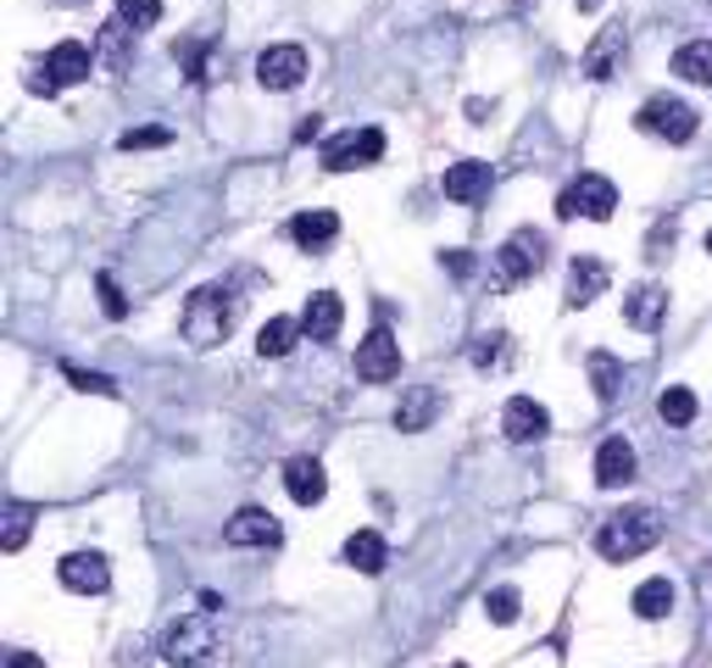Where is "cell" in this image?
I'll use <instances>...</instances> for the list:
<instances>
[{"label":"cell","instance_id":"1","mask_svg":"<svg viewBox=\"0 0 712 668\" xmlns=\"http://www.w3.org/2000/svg\"><path fill=\"white\" fill-rule=\"evenodd\" d=\"M657 541H663V513H657V508H623V513H612V519L601 524L596 552H601L607 563H635V557L652 552Z\"/></svg>","mask_w":712,"mask_h":668},{"label":"cell","instance_id":"2","mask_svg":"<svg viewBox=\"0 0 712 668\" xmlns=\"http://www.w3.org/2000/svg\"><path fill=\"white\" fill-rule=\"evenodd\" d=\"M229 329H234V296L223 285H201L185 301V341L196 352H212L218 341H229Z\"/></svg>","mask_w":712,"mask_h":668},{"label":"cell","instance_id":"3","mask_svg":"<svg viewBox=\"0 0 712 668\" xmlns=\"http://www.w3.org/2000/svg\"><path fill=\"white\" fill-rule=\"evenodd\" d=\"M162 657H167L173 668H207V663L218 657L212 613H190V619L167 624V635H162Z\"/></svg>","mask_w":712,"mask_h":668},{"label":"cell","instance_id":"4","mask_svg":"<svg viewBox=\"0 0 712 668\" xmlns=\"http://www.w3.org/2000/svg\"><path fill=\"white\" fill-rule=\"evenodd\" d=\"M618 212V190H612V179H601V174H579L563 196H557V218H590V223H607Z\"/></svg>","mask_w":712,"mask_h":668},{"label":"cell","instance_id":"5","mask_svg":"<svg viewBox=\"0 0 712 668\" xmlns=\"http://www.w3.org/2000/svg\"><path fill=\"white\" fill-rule=\"evenodd\" d=\"M641 129L657 134V140H668V145H685V140H696L701 118H696V107L679 101V96H652V101L641 107Z\"/></svg>","mask_w":712,"mask_h":668},{"label":"cell","instance_id":"6","mask_svg":"<svg viewBox=\"0 0 712 668\" xmlns=\"http://www.w3.org/2000/svg\"><path fill=\"white\" fill-rule=\"evenodd\" d=\"M541 263H546V234L518 229V234L496 250V279H501V285H523V279L541 274Z\"/></svg>","mask_w":712,"mask_h":668},{"label":"cell","instance_id":"7","mask_svg":"<svg viewBox=\"0 0 712 668\" xmlns=\"http://www.w3.org/2000/svg\"><path fill=\"white\" fill-rule=\"evenodd\" d=\"M385 156V129H351V134H334L323 145V167L329 174H351V167H374Z\"/></svg>","mask_w":712,"mask_h":668},{"label":"cell","instance_id":"8","mask_svg":"<svg viewBox=\"0 0 712 668\" xmlns=\"http://www.w3.org/2000/svg\"><path fill=\"white\" fill-rule=\"evenodd\" d=\"M356 379H368V385H390V379H401V346H396V334H390V329L363 334V346H356Z\"/></svg>","mask_w":712,"mask_h":668},{"label":"cell","instance_id":"9","mask_svg":"<svg viewBox=\"0 0 712 668\" xmlns=\"http://www.w3.org/2000/svg\"><path fill=\"white\" fill-rule=\"evenodd\" d=\"M490 185H496V174H490V162H479V156H463V162L445 167V201H457V207H485Z\"/></svg>","mask_w":712,"mask_h":668},{"label":"cell","instance_id":"10","mask_svg":"<svg viewBox=\"0 0 712 668\" xmlns=\"http://www.w3.org/2000/svg\"><path fill=\"white\" fill-rule=\"evenodd\" d=\"M546 430H552V412L534 401V396H512L507 407H501V435L512 441V446H534V441H546Z\"/></svg>","mask_w":712,"mask_h":668},{"label":"cell","instance_id":"11","mask_svg":"<svg viewBox=\"0 0 712 668\" xmlns=\"http://www.w3.org/2000/svg\"><path fill=\"white\" fill-rule=\"evenodd\" d=\"M307 78V51L301 45H267L256 56V84L262 90H296Z\"/></svg>","mask_w":712,"mask_h":668},{"label":"cell","instance_id":"12","mask_svg":"<svg viewBox=\"0 0 712 668\" xmlns=\"http://www.w3.org/2000/svg\"><path fill=\"white\" fill-rule=\"evenodd\" d=\"M56 574H62L67 591H78V597H101L107 584H112V568H107L101 552H67V557L56 563Z\"/></svg>","mask_w":712,"mask_h":668},{"label":"cell","instance_id":"13","mask_svg":"<svg viewBox=\"0 0 712 668\" xmlns=\"http://www.w3.org/2000/svg\"><path fill=\"white\" fill-rule=\"evenodd\" d=\"M440 407H445V396H440L434 385H407V390H401V401H396V430H401V435L429 430L434 417H440Z\"/></svg>","mask_w":712,"mask_h":668},{"label":"cell","instance_id":"14","mask_svg":"<svg viewBox=\"0 0 712 668\" xmlns=\"http://www.w3.org/2000/svg\"><path fill=\"white\" fill-rule=\"evenodd\" d=\"M223 541H229V546H279L285 530H279L274 513H262V508H240V513L223 524Z\"/></svg>","mask_w":712,"mask_h":668},{"label":"cell","instance_id":"15","mask_svg":"<svg viewBox=\"0 0 712 668\" xmlns=\"http://www.w3.org/2000/svg\"><path fill=\"white\" fill-rule=\"evenodd\" d=\"M340 323H345V301L334 290H312V301L301 312V329L312 334L318 346H329V341H340Z\"/></svg>","mask_w":712,"mask_h":668},{"label":"cell","instance_id":"16","mask_svg":"<svg viewBox=\"0 0 712 668\" xmlns=\"http://www.w3.org/2000/svg\"><path fill=\"white\" fill-rule=\"evenodd\" d=\"M630 479H635V446L623 441V435H607L601 452H596V485L618 490V485H630Z\"/></svg>","mask_w":712,"mask_h":668},{"label":"cell","instance_id":"17","mask_svg":"<svg viewBox=\"0 0 712 668\" xmlns=\"http://www.w3.org/2000/svg\"><path fill=\"white\" fill-rule=\"evenodd\" d=\"M285 490L301 501V508H318V501L329 496V474L318 457H290L285 463Z\"/></svg>","mask_w":712,"mask_h":668},{"label":"cell","instance_id":"18","mask_svg":"<svg viewBox=\"0 0 712 668\" xmlns=\"http://www.w3.org/2000/svg\"><path fill=\"white\" fill-rule=\"evenodd\" d=\"M623 318H630L641 334L663 329V318H668V290H663V285H635L630 296H623Z\"/></svg>","mask_w":712,"mask_h":668},{"label":"cell","instance_id":"19","mask_svg":"<svg viewBox=\"0 0 712 668\" xmlns=\"http://www.w3.org/2000/svg\"><path fill=\"white\" fill-rule=\"evenodd\" d=\"M334 234H340V218H334L329 207H318V212H296V218H290V240H296L301 250H329Z\"/></svg>","mask_w":712,"mask_h":668},{"label":"cell","instance_id":"20","mask_svg":"<svg viewBox=\"0 0 712 668\" xmlns=\"http://www.w3.org/2000/svg\"><path fill=\"white\" fill-rule=\"evenodd\" d=\"M607 285H612L607 263H596V257H574V268H568V307H590Z\"/></svg>","mask_w":712,"mask_h":668},{"label":"cell","instance_id":"21","mask_svg":"<svg viewBox=\"0 0 712 668\" xmlns=\"http://www.w3.org/2000/svg\"><path fill=\"white\" fill-rule=\"evenodd\" d=\"M45 67H51V78H56V84H84V78H89V67H96V51L78 45V40H62V45L45 56Z\"/></svg>","mask_w":712,"mask_h":668},{"label":"cell","instance_id":"22","mask_svg":"<svg viewBox=\"0 0 712 668\" xmlns=\"http://www.w3.org/2000/svg\"><path fill=\"white\" fill-rule=\"evenodd\" d=\"M356 574H385V557H390V546H385V535L379 530H356L351 541H345V552H340Z\"/></svg>","mask_w":712,"mask_h":668},{"label":"cell","instance_id":"23","mask_svg":"<svg viewBox=\"0 0 712 668\" xmlns=\"http://www.w3.org/2000/svg\"><path fill=\"white\" fill-rule=\"evenodd\" d=\"M301 334H307V329H301L296 318H267L262 334H256V352H262V357H290Z\"/></svg>","mask_w":712,"mask_h":668},{"label":"cell","instance_id":"24","mask_svg":"<svg viewBox=\"0 0 712 668\" xmlns=\"http://www.w3.org/2000/svg\"><path fill=\"white\" fill-rule=\"evenodd\" d=\"M674 73L685 84H712V40H685L674 51Z\"/></svg>","mask_w":712,"mask_h":668},{"label":"cell","instance_id":"25","mask_svg":"<svg viewBox=\"0 0 712 668\" xmlns=\"http://www.w3.org/2000/svg\"><path fill=\"white\" fill-rule=\"evenodd\" d=\"M618 56H623V29L612 23V29H601V40L585 51V73H590V78H612Z\"/></svg>","mask_w":712,"mask_h":668},{"label":"cell","instance_id":"26","mask_svg":"<svg viewBox=\"0 0 712 668\" xmlns=\"http://www.w3.org/2000/svg\"><path fill=\"white\" fill-rule=\"evenodd\" d=\"M657 417L668 430H685V424H696V390H685V385H668L663 396H657Z\"/></svg>","mask_w":712,"mask_h":668},{"label":"cell","instance_id":"27","mask_svg":"<svg viewBox=\"0 0 712 668\" xmlns=\"http://www.w3.org/2000/svg\"><path fill=\"white\" fill-rule=\"evenodd\" d=\"M635 613L641 619H668L674 613V584L668 579H646L641 591H635Z\"/></svg>","mask_w":712,"mask_h":668},{"label":"cell","instance_id":"28","mask_svg":"<svg viewBox=\"0 0 712 668\" xmlns=\"http://www.w3.org/2000/svg\"><path fill=\"white\" fill-rule=\"evenodd\" d=\"M618 385H623L618 357H612V352H590V390H596L601 401H612V396H618Z\"/></svg>","mask_w":712,"mask_h":668},{"label":"cell","instance_id":"29","mask_svg":"<svg viewBox=\"0 0 712 668\" xmlns=\"http://www.w3.org/2000/svg\"><path fill=\"white\" fill-rule=\"evenodd\" d=\"M118 23L145 34L151 23H162V0H118Z\"/></svg>","mask_w":712,"mask_h":668},{"label":"cell","instance_id":"30","mask_svg":"<svg viewBox=\"0 0 712 668\" xmlns=\"http://www.w3.org/2000/svg\"><path fill=\"white\" fill-rule=\"evenodd\" d=\"M29 530H34V513L23 508H7V530H0V552H23V541H29Z\"/></svg>","mask_w":712,"mask_h":668},{"label":"cell","instance_id":"31","mask_svg":"<svg viewBox=\"0 0 712 668\" xmlns=\"http://www.w3.org/2000/svg\"><path fill=\"white\" fill-rule=\"evenodd\" d=\"M123 34H134V29H123V23L112 18V23H107V34H101V51H96V67H112V73H118V67L129 62V56H123Z\"/></svg>","mask_w":712,"mask_h":668},{"label":"cell","instance_id":"32","mask_svg":"<svg viewBox=\"0 0 712 668\" xmlns=\"http://www.w3.org/2000/svg\"><path fill=\"white\" fill-rule=\"evenodd\" d=\"M468 357H474V368H496V363L507 357V334H501V329H490V334H479V341L468 346Z\"/></svg>","mask_w":712,"mask_h":668},{"label":"cell","instance_id":"33","mask_svg":"<svg viewBox=\"0 0 712 668\" xmlns=\"http://www.w3.org/2000/svg\"><path fill=\"white\" fill-rule=\"evenodd\" d=\"M485 613H490V624H518V591H512V584H501V591H490Z\"/></svg>","mask_w":712,"mask_h":668},{"label":"cell","instance_id":"34","mask_svg":"<svg viewBox=\"0 0 712 668\" xmlns=\"http://www.w3.org/2000/svg\"><path fill=\"white\" fill-rule=\"evenodd\" d=\"M62 374H67V385H73V390H96V396H118V385H112L107 374H89V368H73V363H67Z\"/></svg>","mask_w":712,"mask_h":668},{"label":"cell","instance_id":"35","mask_svg":"<svg viewBox=\"0 0 712 668\" xmlns=\"http://www.w3.org/2000/svg\"><path fill=\"white\" fill-rule=\"evenodd\" d=\"M118 145H123V151H162V145H173V134H167V129H129Z\"/></svg>","mask_w":712,"mask_h":668},{"label":"cell","instance_id":"36","mask_svg":"<svg viewBox=\"0 0 712 668\" xmlns=\"http://www.w3.org/2000/svg\"><path fill=\"white\" fill-rule=\"evenodd\" d=\"M96 290H101V312H107V318H129V296L118 290V279H112V274H101V279H96Z\"/></svg>","mask_w":712,"mask_h":668},{"label":"cell","instance_id":"37","mask_svg":"<svg viewBox=\"0 0 712 668\" xmlns=\"http://www.w3.org/2000/svg\"><path fill=\"white\" fill-rule=\"evenodd\" d=\"M7 668H45V663H40L34 652H12V663H7Z\"/></svg>","mask_w":712,"mask_h":668},{"label":"cell","instance_id":"38","mask_svg":"<svg viewBox=\"0 0 712 668\" xmlns=\"http://www.w3.org/2000/svg\"><path fill=\"white\" fill-rule=\"evenodd\" d=\"M490 118V101H468V123H485Z\"/></svg>","mask_w":712,"mask_h":668},{"label":"cell","instance_id":"39","mask_svg":"<svg viewBox=\"0 0 712 668\" xmlns=\"http://www.w3.org/2000/svg\"><path fill=\"white\" fill-rule=\"evenodd\" d=\"M601 7V0H579V12H596Z\"/></svg>","mask_w":712,"mask_h":668},{"label":"cell","instance_id":"40","mask_svg":"<svg viewBox=\"0 0 712 668\" xmlns=\"http://www.w3.org/2000/svg\"><path fill=\"white\" fill-rule=\"evenodd\" d=\"M707 250H712V229H707Z\"/></svg>","mask_w":712,"mask_h":668}]
</instances>
